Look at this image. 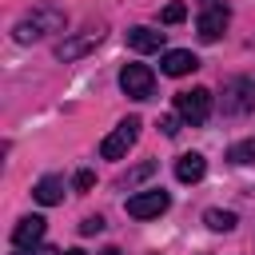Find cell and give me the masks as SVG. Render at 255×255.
Masks as SVG:
<instances>
[{"label":"cell","instance_id":"1","mask_svg":"<svg viewBox=\"0 0 255 255\" xmlns=\"http://www.w3.org/2000/svg\"><path fill=\"white\" fill-rule=\"evenodd\" d=\"M64 28H68L64 8L40 4V8H32L28 16H20V20L12 24V40H16V44H36V40H44V36H52V32H64Z\"/></svg>","mask_w":255,"mask_h":255},{"label":"cell","instance_id":"2","mask_svg":"<svg viewBox=\"0 0 255 255\" xmlns=\"http://www.w3.org/2000/svg\"><path fill=\"white\" fill-rule=\"evenodd\" d=\"M219 108H223V116H247V112H255V76H231L223 84Z\"/></svg>","mask_w":255,"mask_h":255},{"label":"cell","instance_id":"3","mask_svg":"<svg viewBox=\"0 0 255 255\" xmlns=\"http://www.w3.org/2000/svg\"><path fill=\"white\" fill-rule=\"evenodd\" d=\"M120 88L128 100H151L155 96V72L147 64H124L120 68Z\"/></svg>","mask_w":255,"mask_h":255},{"label":"cell","instance_id":"4","mask_svg":"<svg viewBox=\"0 0 255 255\" xmlns=\"http://www.w3.org/2000/svg\"><path fill=\"white\" fill-rule=\"evenodd\" d=\"M139 128H143V124H139V116L120 120V124H116V131H112V135H104L100 155H104V159H124V155H128V147L139 139Z\"/></svg>","mask_w":255,"mask_h":255},{"label":"cell","instance_id":"5","mask_svg":"<svg viewBox=\"0 0 255 255\" xmlns=\"http://www.w3.org/2000/svg\"><path fill=\"white\" fill-rule=\"evenodd\" d=\"M175 116H183L191 128L207 124L211 116V92L207 88H191V92H175Z\"/></svg>","mask_w":255,"mask_h":255},{"label":"cell","instance_id":"6","mask_svg":"<svg viewBox=\"0 0 255 255\" xmlns=\"http://www.w3.org/2000/svg\"><path fill=\"white\" fill-rule=\"evenodd\" d=\"M227 20H231V12H227V4H223V0H203V8H199V20H195V28H199V40H203V44H215V40L223 36Z\"/></svg>","mask_w":255,"mask_h":255},{"label":"cell","instance_id":"7","mask_svg":"<svg viewBox=\"0 0 255 255\" xmlns=\"http://www.w3.org/2000/svg\"><path fill=\"white\" fill-rule=\"evenodd\" d=\"M167 207H171V195H167L163 187L135 191V195L128 199V215H131V219H155V215H163Z\"/></svg>","mask_w":255,"mask_h":255},{"label":"cell","instance_id":"8","mask_svg":"<svg viewBox=\"0 0 255 255\" xmlns=\"http://www.w3.org/2000/svg\"><path fill=\"white\" fill-rule=\"evenodd\" d=\"M100 40H104V32H100V28H84V32H76V36H68V40H60V44H56V60H80V56H84V52H92Z\"/></svg>","mask_w":255,"mask_h":255},{"label":"cell","instance_id":"9","mask_svg":"<svg viewBox=\"0 0 255 255\" xmlns=\"http://www.w3.org/2000/svg\"><path fill=\"white\" fill-rule=\"evenodd\" d=\"M44 231H48V219H44V215H24V219L12 227V243H16V247H36V243L44 239Z\"/></svg>","mask_w":255,"mask_h":255},{"label":"cell","instance_id":"10","mask_svg":"<svg viewBox=\"0 0 255 255\" xmlns=\"http://www.w3.org/2000/svg\"><path fill=\"white\" fill-rule=\"evenodd\" d=\"M195 68H199V56L187 52V48H171V52H163V60H159V72H163V76H187V72H195Z\"/></svg>","mask_w":255,"mask_h":255},{"label":"cell","instance_id":"11","mask_svg":"<svg viewBox=\"0 0 255 255\" xmlns=\"http://www.w3.org/2000/svg\"><path fill=\"white\" fill-rule=\"evenodd\" d=\"M207 175V159L199 155V151H183L179 159H175V179L179 183H199Z\"/></svg>","mask_w":255,"mask_h":255},{"label":"cell","instance_id":"12","mask_svg":"<svg viewBox=\"0 0 255 255\" xmlns=\"http://www.w3.org/2000/svg\"><path fill=\"white\" fill-rule=\"evenodd\" d=\"M64 175H44V179H36V187H32V195H36V203H44V207H52V203H60L64 199Z\"/></svg>","mask_w":255,"mask_h":255},{"label":"cell","instance_id":"13","mask_svg":"<svg viewBox=\"0 0 255 255\" xmlns=\"http://www.w3.org/2000/svg\"><path fill=\"white\" fill-rule=\"evenodd\" d=\"M128 48H135V52H159L163 48V32H155V28H128Z\"/></svg>","mask_w":255,"mask_h":255},{"label":"cell","instance_id":"14","mask_svg":"<svg viewBox=\"0 0 255 255\" xmlns=\"http://www.w3.org/2000/svg\"><path fill=\"white\" fill-rule=\"evenodd\" d=\"M155 171H159V163H155V159H143V163L128 167V171H124V175L116 179V187H120V191H131V187H139L143 179H151Z\"/></svg>","mask_w":255,"mask_h":255},{"label":"cell","instance_id":"15","mask_svg":"<svg viewBox=\"0 0 255 255\" xmlns=\"http://www.w3.org/2000/svg\"><path fill=\"white\" fill-rule=\"evenodd\" d=\"M203 223H207L211 231H231L239 219H235V211H219V207H207V211H203Z\"/></svg>","mask_w":255,"mask_h":255},{"label":"cell","instance_id":"16","mask_svg":"<svg viewBox=\"0 0 255 255\" xmlns=\"http://www.w3.org/2000/svg\"><path fill=\"white\" fill-rule=\"evenodd\" d=\"M227 159H231L235 167L255 163V139H239V143H231V147H227Z\"/></svg>","mask_w":255,"mask_h":255},{"label":"cell","instance_id":"17","mask_svg":"<svg viewBox=\"0 0 255 255\" xmlns=\"http://www.w3.org/2000/svg\"><path fill=\"white\" fill-rule=\"evenodd\" d=\"M183 16H187V8H183V4H167V8L159 12V20H163V24H179Z\"/></svg>","mask_w":255,"mask_h":255},{"label":"cell","instance_id":"18","mask_svg":"<svg viewBox=\"0 0 255 255\" xmlns=\"http://www.w3.org/2000/svg\"><path fill=\"white\" fill-rule=\"evenodd\" d=\"M92 183H96V175H92L88 167H84V171H76V179H72V187H76V191H92Z\"/></svg>","mask_w":255,"mask_h":255},{"label":"cell","instance_id":"19","mask_svg":"<svg viewBox=\"0 0 255 255\" xmlns=\"http://www.w3.org/2000/svg\"><path fill=\"white\" fill-rule=\"evenodd\" d=\"M100 231H104V219H100V215H88V219L80 223V235H100Z\"/></svg>","mask_w":255,"mask_h":255},{"label":"cell","instance_id":"20","mask_svg":"<svg viewBox=\"0 0 255 255\" xmlns=\"http://www.w3.org/2000/svg\"><path fill=\"white\" fill-rule=\"evenodd\" d=\"M179 120H183V116H163V120H159L163 135H179Z\"/></svg>","mask_w":255,"mask_h":255},{"label":"cell","instance_id":"21","mask_svg":"<svg viewBox=\"0 0 255 255\" xmlns=\"http://www.w3.org/2000/svg\"><path fill=\"white\" fill-rule=\"evenodd\" d=\"M16 255H60V251H52V247H44V243H36V247H20Z\"/></svg>","mask_w":255,"mask_h":255},{"label":"cell","instance_id":"22","mask_svg":"<svg viewBox=\"0 0 255 255\" xmlns=\"http://www.w3.org/2000/svg\"><path fill=\"white\" fill-rule=\"evenodd\" d=\"M100 255H124V251H120V247H104Z\"/></svg>","mask_w":255,"mask_h":255},{"label":"cell","instance_id":"23","mask_svg":"<svg viewBox=\"0 0 255 255\" xmlns=\"http://www.w3.org/2000/svg\"><path fill=\"white\" fill-rule=\"evenodd\" d=\"M60 255H84V251H80V247H72V251H60Z\"/></svg>","mask_w":255,"mask_h":255}]
</instances>
